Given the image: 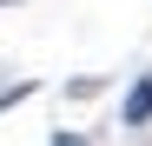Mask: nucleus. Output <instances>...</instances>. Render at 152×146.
<instances>
[{
  "instance_id": "obj_2",
  "label": "nucleus",
  "mask_w": 152,
  "mask_h": 146,
  "mask_svg": "<svg viewBox=\"0 0 152 146\" xmlns=\"http://www.w3.org/2000/svg\"><path fill=\"white\" fill-rule=\"evenodd\" d=\"M99 86H106V80H99V73H86V80H66V100H93Z\"/></svg>"
},
{
  "instance_id": "obj_1",
  "label": "nucleus",
  "mask_w": 152,
  "mask_h": 146,
  "mask_svg": "<svg viewBox=\"0 0 152 146\" xmlns=\"http://www.w3.org/2000/svg\"><path fill=\"white\" fill-rule=\"evenodd\" d=\"M119 126H152V73H139L126 86V106H119Z\"/></svg>"
},
{
  "instance_id": "obj_3",
  "label": "nucleus",
  "mask_w": 152,
  "mask_h": 146,
  "mask_svg": "<svg viewBox=\"0 0 152 146\" xmlns=\"http://www.w3.org/2000/svg\"><path fill=\"white\" fill-rule=\"evenodd\" d=\"M53 146H93V139H86V133H66V126H60V133H53Z\"/></svg>"
}]
</instances>
